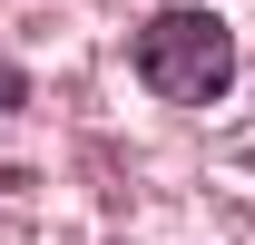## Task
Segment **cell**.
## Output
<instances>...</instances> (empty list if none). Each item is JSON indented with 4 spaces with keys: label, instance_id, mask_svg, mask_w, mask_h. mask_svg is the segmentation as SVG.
Segmentation results:
<instances>
[{
    "label": "cell",
    "instance_id": "cell-1",
    "mask_svg": "<svg viewBox=\"0 0 255 245\" xmlns=\"http://www.w3.org/2000/svg\"><path fill=\"white\" fill-rule=\"evenodd\" d=\"M137 79L167 108H216L236 89V30H226L216 10H157L137 30Z\"/></svg>",
    "mask_w": 255,
    "mask_h": 245
},
{
    "label": "cell",
    "instance_id": "cell-2",
    "mask_svg": "<svg viewBox=\"0 0 255 245\" xmlns=\"http://www.w3.org/2000/svg\"><path fill=\"white\" fill-rule=\"evenodd\" d=\"M10 108H30V79H20V59H10V49H0V118H10Z\"/></svg>",
    "mask_w": 255,
    "mask_h": 245
}]
</instances>
